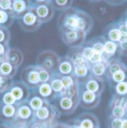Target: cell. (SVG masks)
Returning <instances> with one entry per match:
<instances>
[{
  "label": "cell",
  "instance_id": "1",
  "mask_svg": "<svg viewBox=\"0 0 127 128\" xmlns=\"http://www.w3.org/2000/svg\"><path fill=\"white\" fill-rule=\"evenodd\" d=\"M94 27V20L87 12L71 7L60 14L57 19V28L80 31L89 34Z\"/></svg>",
  "mask_w": 127,
  "mask_h": 128
},
{
  "label": "cell",
  "instance_id": "2",
  "mask_svg": "<svg viewBox=\"0 0 127 128\" xmlns=\"http://www.w3.org/2000/svg\"><path fill=\"white\" fill-rule=\"evenodd\" d=\"M60 57L52 50H45L39 53L36 58V66L52 74L57 73Z\"/></svg>",
  "mask_w": 127,
  "mask_h": 128
},
{
  "label": "cell",
  "instance_id": "3",
  "mask_svg": "<svg viewBox=\"0 0 127 128\" xmlns=\"http://www.w3.org/2000/svg\"><path fill=\"white\" fill-rule=\"evenodd\" d=\"M59 33L64 44L70 48L83 46L88 35L85 32L71 29H60Z\"/></svg>",
  "mask_w": 127,
  "mask_h": 128
},
{
  "label": "cell",
  "instance_id": "4",
  "mask_svg": "<svg viewBox=\"0 0 127 128\" xmlns=\"http://www.w3.org/2000/svg\"><path fill=\"white\" fill-rule=\"evenodd\" d=\"M20 80L31 90L36 89L41 84L39 67L36 65L25 66L20 74Z\"/></svg>",
  "mask_w": 127,
  "mask_h": 128
},
{
  "label": "cell",
  "instance_id": "5",
  "mask_svg": "<svg viewBox=\"0 0 127 128\" xmlns=\"http://www.w3.org/2000/svg\"><path fill=\"white\" fill-rule=\"evenodd\" d=\"M17 21L21 29L25 32H36L42 25L32 8L28 12L18 18Z\"/></svg>",
  "mask_w": 127,
  "mask_h": 128
},
{
  "label": "cell",
  "instance_id": "6",
  "mask_svg": "<svg viewBox=\"0 0 127 128\" xmlns=\"http://www.w3.org/2000/svg\"><path fill=\"white\" fill-rule=\"evenodd\" d=\"M79 86L99 96H101L106 88L104 78H97L92 74H90L87 78L80 80Z\"/></svg>",
  "mask_w": 127,
  "mask_h": 128
},
{
  "label": "cell",
  "instance_id": "7",
  "mask_svg": "<svg viewBox=\"0 0 127 128\" xmlns=\"http://www.w3.org/2000/svg\"><path fill=\"white\" fill-rule=\"evenodd\" d=\"M54 107L48 101H45L43 106L34 112L33 120L40 122L45 127L52 122V120L54 117Z\"/></svg>",
  "mask_w": 127,
  "mask_h": 128
},
{
  "label": "cell",
  "instance_id": "8",
  "mask_svg": "<svg viewBox=\"0 0 127 128\" xmlns=\"http://www.w3.org/2000/svg\"><path fill=\"white\" fill-rule=\"evenodd\" d=\"M9 91L15 98L18 105L27 102L31 92V90L21 80H13Z\"/></svg>",
  "mask_w": 127,
  "mask_h": 128
},
{
  "label": "cell",
  "instance_id": "9",
  "mask_svg": "<svg viewBox=\"0 0 127 128\" xmlns=\"http://www.w3.org/2000/svg\"><path fill=\"white\" fill-rule=\"evenodd\" d=\"M32 8L42 24L50 22L55 14V9L50 2L32 5Z\"/></svg>",
  "mask_w": 127,
  "mask_h": 128
},
{
  "label": "cell",
  "instance_id": "10",
  "mask_svg": "<svg viewBox=\"0 0 127 128\" xmlns=\"http://www.w3.org/2000/svg\"><path fill=\"white\" fill-rule=\"evenodd\" d=\"M34 111L30 107L27 102L19 104L17 107L16 120L13 124H28L33 120Z\"/></svg>",
  "mask_w": 127,
  "mask_h": 128
},
{
  "label": "cell",
  "instance_id": "11",
  "mask_svg": "<svg viewBox=\"0 0 127 128\" xmlns=\"http://www.w3.org/2000/svg\"><path fill=\"white\" fill-rule=\"evenodd\" d=\"M18 105L0 103V121L4 124H13L16 120Z\"/></svg>",
  "mask_w": 127,
  "mask_h": 128
},
{
  "label": "cell",
  "instance_id": "12",
  "mask_svg": "<svg viewBox=\"0 0 127 128\" xmlns=\"http://www.w3.org/2000/svg\"><path fill=\"white\" fill-rule=\"evenodd\" d=\"M32 8L31 0H13L12 7V14L16 20L22 16Z\"/></svg>",
  "mask_w": 127,
  "mask_h": 128
},
{
  "label": "cell",
  "instance_id": "13",
  "mask_svg": "<svg viewBox=\"0 0 127 128\" xmlns=\"http://www.w3.org/2000/svg\"><path fill=\"white\" fill-rule=\"evenodd\" d=\"M78 98L79 97L71 98L64 95H58L55 98L56 104L60 111L68 112L74 106V104L77 103Z\"/></svg>",
  "mask_w": 127,
  "mask_h": 128
},
{
  "label": "cell",
  "instance_id": "14",
  "mask_svg": "<svg viewBox=\"0 0 127 128\" xmlns=\"http://www.w3.org/2000/svg\"><path fill=\"white\" fill-rule=\"evenodd\" d=\"M66 56L72 61L74 66L90 64L83 54V46L70 48Z\"/></svg>",
  "mask_w": 127,
  "mask_h": 128
},
{
  "label": "cell",
  "instance_id": "15",
  "mask_svg": "<svg viewBox=\"0 0 127 128\" xmlns=\"http://www.w3.org/2000/svg\"><path fill=\"white\" fill-rule=\"evenodd\" d=\"M33 90H35L45 100L48 102L55 99L56 97L57 96L55 92L53 90L50 84V82L42 83Z\"/></svg>",
  "mask_w": 127,
  "mask_h": 128
},
{
  "label": "cell",
  "instance_id": "16",
  "mask_svg": "<svg viewBox=\"0 0 127 128\" xmlns=\"http://www.w3.org/2000/svg\"><path fill=\"white\" fill-rule=\"evenodd\" d=\"M24 54L17 48H10L7 54V60L14 66L19 68L24 62Z\"/></svg>",
  "mask_w": 127,
  "mask_h": 128
},
{
  "label": "cell",
  "instance_id": "17",
  "mask_svg": "<svg viewBox=\"0 0 127 128\" xmlns=\"http://www.w3.org/2000/svg\"><path fill=\"white\" fill-rule=\"evenodd\" d=\"M104 34L103 35L108 40L113 41L115 42H119L120 37L121 35V33L119 29V23L113 22L107 26L104 30Z\"/></svg>",
  "mask_w": 127,
  "mask_h": 128
},
{
  "label": "cell",
  "instance_id": "18",
  "mask_svg": "<svg viewBox=\"0 0 127 128\" xmlns=\"http://www.w3.org/2000/svg\"><path fill=\"white\" fill-rule=\"evenodd\" d=\"M106 41V38L103 35L97 36L86 42L85 46L91 47L95 52V53L102 55L104 53V46Z\"/></svg>",
  "mask_w": 127,
  "mask_h": 128
},
{
  "label": "cell",
  "instance_id": "19",
  "mask_svg": "<svg viewBox=\"0 0 127 128\" xmlns=\"http://www.w3.org/2000/svg\"><path fill=\"white\" fill-rule=\"evenodd\" d=\"M74 65L72 63V61L65 55L64 57H60V62L59 65L57 74L66 76V75H74Z\"/></svg>",
  "mask_w": 127,
  "mask_h": 128
},
{
  "label": "cell",
  "instance_id": "20",
  "mask_svg": "<svg viewBox=\"0 0 127 128\" xmlns=\"http://www.w3.org/2000/svg\"><path fill=\"white\" fill-rule=\"evenodd\" d=\"M126 66H127V65L119 58L111 59L106 67V74H105L106 77L107 78L108 80H109L111 79V78L112 77V75L115 73H116L119 70L124 68Z\"/></svg>",
  "mask_w": 127,
  "mask_h": 128
},
{
  "label": "cell",
  "instance_id": "21",
  "mask_svg": "<svg viewBox=\"0 0 127 128\" xmlns=\"http://www.w3.org/2000/svg\"><path fill=\"white\" fill-rule=\"evenodd\" d=\"M79 91H80V95L79 98L81 101L86 105H92L93 104H97L100 101V96L95 94L91 91L85 90L79 86Z\"/></svg>",
  "mask_w": 127,
  "mask_h": 128
},
{
  "label": "cell",
  "instance_id": "22",
  "mask_svg": "<svg viewBox=\"0 0 127 128\" xmlns=\"http://www.w3.org/2000/svg\"><path fill=\"white\" fill-rule=\"evenodd\" d=\"M46 100H45L35 90H31L29 97L27 100V104L35 112L39 108H41Z\"/></svg>",
  "mask_w": 127,
  "mask_h": 128
},
{
  "label": "cell",
  "instance_id": "23",
  "mask_svg": "<svg viewBox=\"0 0 127 128\" xmlns=\"http://www.w3.org/2000/svg\"><path fill=\"white\" fill-rule=\"evenodd\" d=\"M109 61L102 60L99 63L96 64H90V71L91 74L94 76L100 78H104V75L106 74V67L109 64Z\"/></svg>",
  "mask_w": 127,
  "mask_h": 128
},
{
  "label": "cell",
  "instance_id": "24",
  "mask_svg": "<svg viewBox=\"0 0 127 128\" xmlns=\"http://www.w3.org/2000/svg\"><path fill=\"white\" fill-rule=\"evenodd\" d=\"M15 20L12 13L0 9V27L9 29L13 25Z\"/></svg>",
  "mask_w": 127,
  "mask_h": 128
},
{
  "label": "cell",
  "instance_id": "25",
  "mask_svg": "<svg viewBox=\"0 0 127 128\" xmlns=\"http://www.w3.org/2000/svg\"><path fill=\"white\" fill-rule=\"evenodd\" d=\"M18 68H19L14 66L13 64L9 63L7 60H5L0 66V73L13 79L17 74Z\"/></svg>",
  "mask_w": 127,
  "mask_h": 128
},
{
  "label": "cell",
  "instance_id": "26",
  "mask_svg": "<svg viewBox=\"0 0 127 128\" xmlns=\"http://www.w3.org/2000/svg\"><path fill=\"white\" fill-rule=\"evenodd\" d=\"M112 86L121 82H127V66L115 73L109 80Z\"/></svg>",
  "mask_w": 127,
  "mask_h": 128
},
{
  "label": "cell",
  "instance_id": "27",
  "mask_svg": "<svg viewBox=\"0 0 127 128\" xmlns=\"http://www.w3.org/2000/svg\"><path fill=\"white\" fill-rule=\"evenodd\" d=\"M90 74H91L90 64L74 66V74L76 78H77L79 79V80L87 78Z\"/></svg>",
  "mask_w": 127,
  "mask_h": 128
},
{
  "label": "cell",
  "instance_id": "28",
  "mask_svg": "<svg viewBox=\"0 0 127 128\" xmlns=\"http://www.w3.org/2000/svg\"><path fill=\"white\" fill-rule=\"evenodd\" d=\"M74 0H51L50 3L52 7L60 11H64L72 7Z\"/></svg>",
  "mask_w": 127,
  "mask_h": 128
},
{
  "label": "cell",
  "instance_id": "29",
  "mask_svg": "<svg viewBox=\"0 0 127 128\" xmlns=\"http://www.w3.org/2000/svg\"><path fill=\"white\" fill-rule=\"evenodd\" d=\"M50 84H51L53 90L55 92V93L57 96L59 94H60V92L63 90V86L62 80H61V76L57 73H56L53 75L52 78L50 80Z\"/></svg>",
  "mask_w": 127,
  "mask_h": 128
},
{
  "label": "cell",
  "instance_id": "30",
  "mask_svg": "<svg viewBox=\"0 0 127 128\" xmlns=\"http://www.w3.org/2000/svg\"><path fill=\"white\" fill-rule=\"evenodd\" d=\"M118 42L110 41L106 39L104 46V53L106 54L110 58H112L113 55L115 54V52L118 51Z\"/></svg>",
  "mask_w": 127,
  "mask_h": 128
},
{
  "label": "cell",
  "instance_id": "31",
  "mask_svg": "<svg viewBox=\"0 0 127 128\" xmlns=\"http://www.w3.org/2000/svg\"><path fill=\"white\" fill-rule=\"evenodd\" d=\"M0 103L9 105H18L9 90L0 94Z\"/></svg>",
  "mask_w": 127,
  "mask_h": 128
},
{
  "label": "cell",
  "instance_id": "32",
  "mask_svg": "<svg viewBox=\"0 0 127 128\" xmlns=\"http://www.w3.org/2000/svg\"><path fill=\"white\" fill-rule=\"evenodd\" d=\"M13 81V79L0 73V94L8 90Z\"/></svg>",
  "mask_w": 127,
  "mask_h": 128
},
{
  "label": "cell",
  "instance_id": "33",
  "mask_svg": "<svg viewBox=\"0 0 127 128\" xmlns=\"http://www.w3.org/2000/svg\"><path fill=\"white\" fill-rule=\"evenodd\" d=\"M11 39V34L8 28L0 27V43L9 44Z\"/></svg>",
  "mask_w": 127,
  "mask_h": 128
},
{
  "label": "cell",
  "instance_id": "34",
  "mask_svg": "<svg viewBox=\"0 0 127 128\" xmlns=\"http://www.w3.org/2000/svg\"><path fill=\"white\" fill-rule=\"evenodd\" d=\"M115 94L121 96L127 95V82H121L115 84Z\"/></svg>",
  "mask_w": 127,
  "mask_h": 128
},
{
  "label": "cell",
  "instance_id": "35",
  "mask_svg": "<svg viewBox=\"0 0 127 128\" xmlns=\"http://www.w3.org/2000/svg\"><path fill=\"white\" fill-rule=\"evenodd\" d=\"M39 74H40V80H41V84H42V83L50 82L51 79L52 78L54 74H52L50 72L39 67Z\"/></svg>",
  "mask_w": 127,
  "mask_h": 128
},
{
  "label": "cell",
  "instance_id": "36",
  "mask_svg": "<svg viewBox=\"0 0 127 128\" xmlns=\"http://www.w3.org/2000/svg\"><path fill=\"white\" fill-rule=\"evenodd\" d=\"M13 1V0H0V9L11 13Z\"/></svg>",
  "mask_w": 127,
  "mask_h": 128
},
{
  "label": "cell",
  "instance_id": "37",
  "mask_svg": "<svg viewBox=\"0 0 127 128\" xmlns=\"http://www.w3.org/2000/svg\"><path fill=\"white\" fill-rule=\"evenodd\" d=\"M83 54L84 58L88 61H89L92 59V58L93 57V55L95 54V52L93 51V49L91 47L85 46H83Z\"/></svg>",
  "mask_w": 127,
  "mask_h": 128
},
{
  "label": "cell",
  "instance_id": "38",
  "mask_svg": "<svg viewBox=\"0 0 127 128\" xmlns=\"http://www.w3.org/2000/svg\"><path fill=\"white\" fill-rule=\"evenodd\" d=\"M118 54L122 56H127V40L119 42L118 43Z\"/></svg>",
  "mask_w": 127,
  "mask_h": 128
},
{
  "label": "cell",
  "instance_id": "39",
  "mask_svg": "<svg viewBox=\"0 0 127 128\" xmlns=\"http://www.w3.org/2000/svg\"><path fill=\"white\" fill-rule=\"evenodd\" d=\"M112 112L114 116H115L116 118H121L124 115V109L122 106L117 105L114 107Z\"/></svg>",
  "mask_w": 127,
  "mask_h": 128
},
{
  "label": "cell",
  "instance_id": "40",
  "mask_svg": "<svg viewBox=\"0 0 127 128\" xmlns=\"http://www.w3.org/2000/svg\"><path fill=\"white\" fill-rule=\"evenodd\" d=\"M10 47L9 44L0 43V56H7Z\"/></svg>",
  "mask_w": 127,
  "mask_h": 128
},
{
  "label": "cell",
  "instance_id": "41",
  "mask_svg": "<svg viewBox=\"0 0 127 128\" xmlns=\"http://www.w3.org/2000/svg\"><path fill=\"white\" fill-rule=\"evenodd\" d=\"M104 2H106L107 4L112 5V6H118V5H121L124 3H125L127 0H103Z\"/></svg>",
  "mask_w": 127,
  "mask_h": 128
},
{
  "label": "cell",
  "instance_id": "42",
  "mask_svg": "<svg viewBox=\"0 0 127 128\" xmlns=\"http://www.w3.org/2000/svg\"><path fill=\"white\" fill-rule=\"evenodd\" d=\"M80 127L82 128H94V124L90 119H84L82 121Z\"/></svg>",
  "mask_w": 127,
  "mask_h": 128
},
{
  "label": "cell",
  "instance_id": "43",
  "mask_svg": "<svg viewBox=\"0 0 127 128\" xmlns=\"http://www.w3.org/2000/svg\"><path fill=\"white\" fill-rule=\"evenodd\" d=\"M122 123H123V121L120 118H117L112 121V128H121Z\"/></svg>",
  "mask_w": 127,
  "mask_h": 128
},
{
  "label": "cell",
  "instance_id": "44",
  "mask_svg": "<svg viewBox=\"0 0 127 128\" xmlns=\"http://www.w3.org/2000/svg\"><path fill=\"white\" fill-rule=\"evenodd\" d=\"M32 2V5L38 4H42V3H47L50 2L51 0H31Z\"/></svg>",
  "mask_w": 127,
  "mask_h": 128
},
{
  "label": "cell",
  "instance_id": "45",
  "mask_svg": "<svg viewBox=\"0 0 127 128\" xmlns=\"http://www.w3.org/2000/svg\"><path fill=\"white\" fill-rule=\"evenodd\" d=\"M0 128H16L13 124H4L1 123L0 124Z\"/></svg>",
  "mask_w": 127,
  "mask_h": 128
},
{
  "label": "cell",
  "instance_id": "46",
  "mask_svg": "<svg viewBox=\"0 0 127 128\" xmlns=\"http://www.w3.org/2000/svg\"><path fill=\"white\" fill-rule=\"evenodd\" d=\"M5 60H7V56H0V66Z\"/></svg>",
  "mask_w": 127,
  "mask_h": 128
},
{
  "label": "cell",
  "instance_id": "47",
  "mask_svg": "<svg viewBox=\"0 0 127 128\" xmlns=\"http://www.w3.org/2000/svg\"><path fill=\"white\" fill-rule=\"evenodd\" d=\"M121 128H127V119L124 120L122 123V127Z\"/></svg>",
  "mask_w": 127,
  "mask_h": 128
},
{
  "label": "cell",
  "instance_id": "48",
  "mask_svg": "<svg viewBox=\"0 0 127 128\" xmlns=\"http://www.w3.org/2000/svg\"><path fill=\"white\" fill-rule=\"evenodd\" d=\"M52 128H64L63 126H62V125H60V124H58V125H55V126H54Z\"/></svg>",
  "mask_w": 127,
  "mask_h": 128
},
{
  "label": "cell",
  "instance_id": "49",
  "mask_svg": "<svg viewBox=\"0 0 127 128\" xmlns=\"http://www.w3.org/2000/svg\"><path fill=\"white\" fill-rule=\"evenodd\" d=\"M89 2H94V3H95V2H100V1H102V0H88Z\"/></svg>",
  "mask_w": 127,
  "mask_h": 128
},
{
  "label": "cell",
  "instance_id": "50",
  "mask_svg": "<svg viewBox=\"0 0 127 128\" xmlns=\"http://www.w3.org/2000/svg\"><path fill=\"white\" fill-rule=\"evenodd\" d=\"M68 128H80V127H77V126H71V127H69Z\"/></svg>",
  "mask_w": 127,
  "mask_h": 128
},
{
  "label": "cell",
  "instance_id": "51",
  "mask_svg": "<svg viewBox=\"0 0 127 128\" xmlns=\"http://www.w3.org/2000/svg\"><path fill=\"white\" fill-rule=\"evenodd\" d=\"M124 16H127V11L125 12V14H124Z\"/></svg>",
  "mask_w": 127,
  "mask_h": 128
},
{
  "label": "cell",
  "instance_id": "52",
  "mask_svg": "<svg viewBox=\"0 0 127 128\" xmlns=\"http://www.w3.org/2000/svg\"><path fill=\"white\" fill-rule=\"evenodd\" d=\"M80 128H81V127H80Z\"/></svg>",
  "mask_w": 127,
  "mask_h": 128
},
{
  "label": "cell",
  "instance_id": "53",
  "mask_svg": "<svg viewBox=\"0 0 127 128\" xmlns=\"http://www.w3.org/2000/svg\"></svg>",
  "mask_w": 127,
  "mask_h": 128
}]
</instances>
